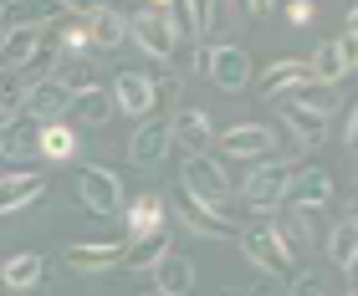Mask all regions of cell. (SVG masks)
<instances>
[{"instance_id":"1","label":"cell","mask_w":358,"mask_h":296,"mask_svg":"<svg viewBox=\"0 0 358 296\" xmlns=\"http://www.w3.org/2000/svg\"><path fill=\"white\" fill-rule=\"evenodd\" d=\"M179 189L189 194V200H200L210 209H220L231 200V179H225V163L210 158V154H185L179 163Z\"/></svg>"},{"instance_id":"2","label":"cell","mask_w":358,"mask_h":296,"mask_svg":"<svg viewBox=\"0 0 358 296\" xmlns=\"http://www.w3.org/2000/svg\"><path fill=\"white\" fill-rule=\"evenodd\" d=\"M77 200H83L92 215H123V179L108 169V163H83L77 174Z\"/></svg>"},{"instance_id":"3","label":"cell","mask_w":358,"mask_h":296,"mask_svg":"<svg viewBox=\"0 0 358 296\" xmlns=\"http://www.w3.org/2000/svg\"><path fill=\"white\" fill-rule=\"evenodd\" d=\"M333 200V174L317 163L287 169V189H282V209H322Z\"/></svg>"},{"instance_id":"4","label":"cell","mask_w":358,"mask_h":296,"mask_svg":"<svg viewBox=\"0 0 358 296\" xmlns=\"http://www.w3.org/2000/svg\"><path fill=\"white\" fill-rule=\"evenodd\" d=\"M282 189H287V163L282 158H262L246 174V184H241V200H246L256 215H271V209H282Z\"/></svg>"},{"instance_id":"5","label":"cell","mask_w":358,"mask_h":296,"mask_svg":"<svg viewBox=\"0 0 358 296\" xmlns=\"http://www.w3.org/2000/svg\"><path fill=\"white\" fill-rule=\"evenodd\" d=\"M169 205H174V215L185 220L189 235H200V240H236V220H225L220 209H210L200 200H189L185 189H174L169 194Z\"/></svg>"},{"instance_id":"6","label":"cell","mask_w":358,"mask_h":296,"mask_svg":"<svg viewBox=\"0 0 358 296\" xmlns=\"http://www.w3.org/2000/svg\"><path fill=\"white\" fill-rule=\"evenodd\" d=\"M128 41H134L143 57H154V61H169L179 36H174V26L164 21V10H138V15H128Z\"/></svg>"},{"instance_id":"7","label":"cell","mask_w":358,"mask_h":296,"mask_svg":"<svg viewBox=\"0 0 358 296\" xmlns=\"http://www.w3.org/2000/svg\"><path fill=\"white\" fill-rule=\"evenodd\" d=\"M205 77L215 82L220 92H246V82H251V57L241 52L236 41L210 46V52H205Z\"/></svg>"},{"instance_id":"8","label":"cell","mask_w":358,"mask_h":296,"mask_svg":"<svg viewBox=\"0 0 358 296\" xmlns=\"http://www.w3.org/2000/svg\"><path fill=\"white\" fill-rule=\"evenodd\" d=\"M241 251L251 256V266L262 271V276H287V271H292V256H287V245L271 235V225L241 230Z\"/></svg>"},{"instance_id":"9","label":"cell","mask_w":358,"mask_h":296,"mask_svg":"<svg viewBox=\"0 0 358 296\" xmlns=\"http://www.w3.org/2000/svg\"><path fill=\"white\" fill-rule=\"evenodd\" d=\"M276 128L266 123H236L231 133H220V154L225 158H271Z\"/></svg>"},{"instance_id":"10","label":"cell","mask_w":358,"mask_h":296,"mask_svg":"<svg viewBox=\"0 0 358 296\" xmlns=\"http://www.w3.org/2000/svg\"><path fill=\"white\" fill-rule=\"evenodd\" d=\"M67 103H72V92L62 87V82H52V77H31L21 112H26V118H36V123H57L62 112H67Z\"/></svg>"},{"instance_id":"11","label":"cell","mask_w":358,"mask_h":296,"mask_svg":"<svg viewBox=\"0 0 358 296\" xmlns=\"http://www.w3.org/2000/svg\"><path fill=\"white\" fill-rule=\"evenodd\" d=\"M164 154H169V123H149L143 118L134 133H128V158L138 163V169H159V163H164Z\"/></svg>"},{"instance_id":"12","label":"cell","mask_w":358,"mask_h":296,"mask_svg":"<svg viewBox=\"0 0 358 296\" xmlns=\"http://www.w3.org/2000/svg\"><path fill=\"white\" fill-rule=\"evenodd\" d=\"M46 184H52V179L46 174H0V215H21V209H31L46 194Z\"/></svg>"},{"instance_id":"13","label":"cell","mask_w":358,"mask_h":296,"mask_svg":"<svg viewBox=\"0 0 358 296\" xmlns=\"http://www.w3.org/2000/svg\"><path fill=\"white\" fill-rule=\"evenodd\" d=\"M210 138H215V128H210V112H205V108H174V118H169V143H179L185 154H205Z\"/></svg>"},{"instance_id":"14","label":"cell","mask_w":358,"mask_h":296,"mask_svg":"<svg viewBox=\"0 0 358 296\" xmlns=\"http://www.w3.org/2000/svg\"><path fill=\"white\" fill-rule=\"evenodd\" d=\"M36 133H41V123H36V118H26V112L6 118V123H0V158H6V163H26V158H36Z\"/></svg>"},{"instance_id":"15","label":"cell","mask_w":358,"mask_h":296,"mask_svg":"<svg viewBox=\"0 0 358 296\" xmlns=\"http://www.w3.org/2000/svg\"><path fill=\"white\" fill-rule=\"evenodd\" d=\"M118 256H123V245L118 240H72L67 251H62V260H67L72 271H113L118 266Z\"/></svg>"},{"instance_id":"16","label":"cell","mask_w":358,"mask_h":296,"mask_svg":"<svg viewBox=\"0 0 358 296\" xmlns=\"http://www.w3.org/2000/svg\"><path fill=\"white\" fill-rule=\"evenodd\" d=\"M46 77H52V82H62V87H67L72 97H77V92H92V87H103V72H97V61H92L87 52H83V57H57Z\"/></svg>"},{"instance_id":"17","label":"cell","mask_w":358,"mask_h":296,"mask_svg":"<svg viewBox=\"0 0 358 296\" xmlns=\"http://www.w3.org/2000/svg\"><path fill=\"white\" fill-rule=\"evenodd\" d=\"M149 97H154V77H143V72H118L113 77V108L118 112L149 118Z\"/></svg>"},{"instance_id":"18","label":"cell","mask_w":358,"mask_h":296,"mask_svg":"<svg viewBox=\"0 0 358 296\" xmlns=\"http://www.w3.org/2000/svg\"><path fill=\"white\" fill-rule=\"evenodd\" d=\"M271 235L287 245V256H302V251H313V209H282L271 225Z\"/></svg>"},{"instance_id":"19","label":"cell","mask_w":358,"mask_h":296,"mask_svg":"<svg viewBox=\"0 0 358 296\" xmlns=\"http://www.w3.org/2000/svg\"><path fill=\"white\" fill-rule=\"evenodd\" d=\"M128 41V15L123 10H97L87 15V46H97V52H118V46Z\"/></svg>"},{"instance_id":"20","label":"cell","mask_w":358,"mask_h":296,"mask_svg":"<svg viewBox=\"0 0 358 296\" xmlns=\"http://www.w3.org/2000/svg\"><path fill=\"white\" fill-rule=\"evenodd\" d=\"M353 215H358V209H348V215L328 230V260L343 276H353V260H358V220Z\"/></svg>"},{"instance_id":"21","label":"cell","mask_w":358,"mask_h":296,"mask_svg":"<svg viewBox=\"0 0 358 296\" xmlns=\"http://www.w3.org/2000/svg\"><path fill=\"white\" fill-rule=\"evenodd\" d=\"M164 215H169V200H164V194H138V200L134 205H128V235H154V230H164Z\"/></svg>"},{"instance_id":"22","label":"cell","mask_w":358,"mask_h":296,"mask_svg":"<svg viewBox=\"0 0 358 296\" xmlns=\"http://www.w3.org/2000/svg\"><path fill=\"white\" fill-rule=\"evenodd\" d=\"M0 57H6V67H31V61L41 57V31L36 26H6Z\"/></svg>"},{"instance_id":"23","label":"cell","mask_w":358,"mask_h":296,"mask_svg":"<svg viewBox=\"0 0 358 296\" xmlns=\"http://www.w3.org/2000/svg\"><path fill=\"white\" fill-rule=\"evenodd\" d=\"M67 112H72V123H77V128H103V123L113 118V92H108V87L77 92L72 103H67Z\"/></svg>"},{"instance_id":"24","label":"cell","mask_w":358,"mask_h":296,"mask_svg":"<svg viewBox=\"0 0 358 296\" xmlns=\"http://www.w3.org/2000/svg\"><path fill=\"white\" fill-rule=\"evenodd\" d=\"M282 103H292V108H307V112H317V118H333V112H338V103H343V92H338V87H322V82H302V87L282 92Z\"/></svg>"},{"instance_id":"25","label":"cell","mask_w":358,"mask_h":296,"mask_svg":"<svg viewBox=\"0 0 358 296\" xmlns=\"http://www.w3.org/2000/svg\"><path fill=\"white\" fill-rule=\"evenodd\" d=\"M154 291H164V296H189V291H194V266H189L185 256L169 251V256L154 266Z\"/></svg>"},{"instance_id":"26","label":"cell","mask_w":358,"mask_h":296,"mask_svg":"<svg viewBox=\"0 0 358 296\" xmlns=\"http://www.w3.org/2000/svg\"><path fill=\"white\" fill-rule=\"evenodd\" d=\"M276 112H282V128H287V133L297 138L302 148H313V143H322V138H328V118H317V112L292 108V103H282Z\"/></svg>"},{"instance_id":"27","label":"cell","mask_w":358,"mask_h":296,"mask_svg":"<svg viewBox=\"0 0 358 296\" xmlns=\"http://www.w3.org/2000/svg\"><path fill=\"white\" fill-rule=\"evenodd\" d=\"M302 82H313V72H307V61H271V67L262 72V97H282V92H292V87H302Z\"/></svg>"},{"instance_id":"28","label":"cell","mask_w":358,"mask_h":296,"mask_svg":"<svg viewBox=\"0 0 358 296\" xmlns=\"http://www.w3.org/2000/svg\"><path fill=\"white\" fill-rule=\"evenodd\" d=\"M164 256H169V235H164V230H154V235H138L134 245H123L118 260H123L128 271H154Z\"/></svg>"},{"instance_id":"29","label":"cell","mask_w":358,"mask_h":296,"mask_svg":"<svg viewBox=\"0 0 358 296\" xmlns=\"http://www.w3.org/2000/svg\"><path fill=\"white\" fill-rule=\"evenodd\" d=\"M0 281H6L10 291H31L41 281V256L36 251H15L6 256V266H0Z\"/></svg>"},{"instance_id":"30","label":"cell","mask_w":358,"mask_h":296,"mask_svg":"<svg viewBox=\"0 0 358 296\" xmlns=\"http://www.w3.org/2000/svg\"><path fill=\"white\" fill-rule=\"evenodd\" d=\"M77 154V133L67 123H41V133H36V158H52V163H62V158H72Z\"/></svg>"},{"instance_id":"31","label":"cell","mask_w":358,"mask_h":296,"mask_svg":"<svg viewBox=\"0 0 358 296\" xmlns=\"http://www.w3.org/2000/svg\"><path fill=\"white\" fill-rule=\"evenodd\" d=\"M62 15V6H52V0H10L6 6V21L10 26H46V21H57Z\"/></svg>"},{"instance_id":"32","label":"cell","mask_w":358,"mask_h":296,"mask_svg":"<svg viewBox=\"0 0 358 296\" xmlns=\"http://www.w3.org/2000/svg\"><path fill=\"white\" fill-rule=\"evenodd\" d=\"M26 72L21 67H0V118H15L21 112V103H26Z\"/></svg>"},{"instance_id":"33","label":"cell","mask_w":358,"mask_h":296,"mask_svg":"<svg viewBox=\"0 0 358 296\" xmlns=\"http://www.w3.org/2000/svg\"><path fill=\"white\" fill-rule=\"evenodd\" d=\"M307 72H313V82H322V87H338V82L348 77V61L338 57V46H317V57L307 61Z\"/></svg>"},{"instance_id":"34","label":"cell","mask_w":358,"mask_h":296,"mask_svg":"<svg viewBox=\"0 0 358 296\" xmlns=\"http://www.w3.org/2000/svg\"><path fill=\"white\" fill-rule=\"evenodd\" d=\"M83 52H87V21L72 15V21L62 26V57H83Z\"/></svg>"},{"instance_id":"35","label":"cell","mask_w":358,"mask_h":296,"mask_svg":"<svg viewBox=\"0 0 358 296\" xmlns=\"http://www.w3.org/2000/svg\"><path fill=\"white\" fill-rule=\"evenodd\" d=\"M185 15H189V36H205L215 26V0H185Z\"/></svg>"},{"instance_id":"36","label":"cell","mask_w":358,"mask_h":296,"mask_svg":"<svg viewBox=\"0 0 358 296\" xmlns=\"http://www.w3.org/2000/svg\"><path fill=\"white\" fill-rule=\"evenodd\" d=\"M179 103V77L174 72H164L154 82V97H149V112H164V108H174Z\"/></svg>"},{"instance_id":"37","label":"cell","mask_w":358,"mask_h":296,"mask_svg":"<svg viewBox=\"0 0 358 296\" xmlns=\"http://www.w3.org/2000/svg\"><path fill=\"white\" fill-rule=\"evenodd\" d=\"M287 296H328V286H322L317 271H302V276H292V291Z\"/></svg>"},{"instance_id":"38","label":"cell","mask_w":358,"mask_h":296,"mask_svg":"<svg viewBox=\"0 0 358 296\" xmlns=\"http://www.w3.org/2000/svg\"><path fill=\"white\" fill-rule=\"evenodd\" d=\"M333 46H338V57H343V61H348V72H353V67H358V31H343V36H338Z\"/></svg>"},{"instance_id":"39","label":"cell","mask_w":358,"mask_h":296,"mask_svg":"<svg viewBox=\"0 0 358 296\" xmlns=\"http://www.w3.org/2000/svg\"><path fill=\"white\" fill-rule=\"evenodd\" d=\"M62 10H77V15L87 21V15H97V10H103V0H62Z\"/></svg>"},{"instance_id":"40","label":"cell","mask_w":358,"mask_h":296,"mask_svg":"<svg viewBox=\"0 0 358 296\" xmlns=\"http://www.w3.org/2000/svg\"><path fill=\"white\" fill-rule=\"evenodd\" d=\"M287 15H292V26H307V21H313V6H307V0H292Z\"/></svg>"},{"instance_id":"41","label":"cell","mask_w":358,"mask_h":296,"mask_svg":"<svg viewBox=\"0 0 358 296\" xmlns=\"http://www.w3.org/2000/svg\"><path fill=\"white\" fill-rule=\"evenodd\" d=\"M276 6V0H246V15H266Z\"/></svg>"},{"instance_id":"42","label":"cell","mask_w":358,"mask_h":296,"mask_svg":"<svg viewBox=\"0 0 358 296\" xmlns=\"http://www.w3.org/2000/svg\"><path fill=\"white\" fill-rule=\"evenodd\" d=\"M343 296H358V286H348V291H343Z\"/></svg>"},{"instance_id":"43","label":"cell","mask_w":358,"mask_h":296,"mask_svg":"<svg viewBox=\"0 0 358 296\" xmlns=\"http://www.w3.org/2000/svg\"><path fill=\"white\" fill-rule=\"evenodd\" d=\"M143 296H164V291H143Z\"/></svg>"},{"instance_id":"44","label":"cell","mask_w":358,"mask_h":296,"mask_svg":"<svg viewBox=\"0 0 358 296\" xmlns=\"http://www.w3.org/2000/svg\"><path fill=\"white\" fill-rule=\"evenodd\" d=\"M0 36H6V26H0Z\"/></svg>"}]
</instances>
